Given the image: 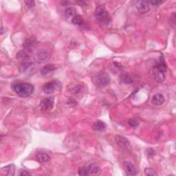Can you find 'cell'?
<instances>
[{"label": "cell", "instance_id": "obj_1", "mask_svg": "<svg viewBox=\"0 0 176 176\" xmlns=\"http://www.w3.org/2000/svg\"><path fill=\"white\" fill-rule=\"evenodd\" d=\"M12 89L18 96L26 98L31 96L34 92V86L27 83H14L12 84Z\"/></svg>", "mask_w": 176, "mask_h": 176}, {"label": "cell", "instance_id": "obj_2", "mask_svg": "<svg viewBox=\"0 0 176 176\" xmlns=\"http://www.w3.org/2000/svg\"><path fill=\"white\" fill-rule=\"evenodd\" d=\"M95 16L100 23L106 26L111 22V17L103 5H100L96 7Z\"/></svg>", "mask_w": 176, "mask_h": 176}, {"label": "cell", "instance_id": "obj_3", "mask_svg": "<svg viewBox=\"0 0 176 176\" xmlns=\"http://www.w3.org/2000/svg\"><path fill=\"white\" fill-rule=\"evenodd\" d=\"M94 82L99 86L105 87L110 83V77L106 72H100L94 77Z\"/></svg>", "mask_w": 176, "mask_h": 176}, {"label": "cell", "instance_id": "obj_4", "mask_svg": "<svg viewBox=\"0 0 176 176\" xmlns=\"http://www.w3.org/2000/svg\"><path fill=\"white\" fill-rule=\"evenodd\" d=\"M55 102V98L53 96L48 97V98L43 99L40 102L39 106L43 111H47L52 109Z\"/></svg>", "mask_w": 176, "mask_h": 176}, {"label": "cell", "instance_id": "obj_5", "mask_svg": "<svg viewBox=\"0 0 176 176\" xmlns=\"http://www.w3.org/2000/svg\"><path fill=\"white\" fill-rule=\"evenodd\" d=\"M116 142L119 147L124 149H131V145L129 140L121 136H116Z\"/></svg>", "mask_w": 176, "mask_h": 176}, {"label": "cell", "instance_id": "obj_6", "mask_svg": "<svg viewBox=\"0 0 176 176\" xmlns=\"http://www.w3.org/2000/svg\"><path fill=\"white\" fill-rule=\"evenodd\" d=\"M37 44V41L35 39H32V38H29L27 39L26 41L23 43V48L25 49V51L27 52H32V50Z\"/></svg>", "mask_w": 176, "mask_h": 176}, {"label": "cell", "instance_id": "obj_7", "mask_svg": "<svg viewBox=\"0 0 176 176\" xmlns=\"http://www.w3.org/2000/svg\"><path fill=\"white\" fill-rule=\"evenodd\" d=\"M58 84L59 83L55 81L45 83V85L43 86V91L46 94L52 93L53 92L56 90V88H57Z\"/></svg>", "mask_w": 176, "mask_h": 176}, {"label": "cell", "instance_id": "obj_8", "mask_svg": "<svg viewBox=\"0 0 176 176\" xmlns=\"http://www.w3.org/2000/svg\"><path fill=\"white\" fill-rule=\"evenodd\" d=\"M124 170L127 173V175H136L138 174V171L136 167L129 162H125L124 163Z\"/></svg>", "mask_w": 176, "mask_h": 176}, {"label": "cell", "instance_id": "obj_9", "mask_svg": "<svg viewBox=\"0 0 176 176\" xmlns=\"http://www.w3.org/2000/svg\"><path fill=\"white\" fill-rule=\"evenodd\" d=\"M136 8L140 13H147L150 9L149 4L147 1H140L138 2L136 4Z\"/></svg>", "mask_w": 176, "mask_h": 176}, {"label": "cell", "instance_id": "obj_10", "mask_svg": "<svg viewBox=\"0 0 176 176\" xmlns=\"http://www.w3.org/2000/svg\"><path fill=\"white\" fill-rule=\"evenodd\" d=\"M151 102L156 106H160L164 103V97L161 94H156L153 96Z\"/></svg>", "mask_w": 176, "mask_h": 176}, {"label": "cell", "instance_id": "obj_11", "mask_svg": "<svg viewBox=\"0 0 176 176\" xmlns=\"http://www.w3.org/2000/svg\"><path fill=\"white\" fill-rule=\"evenodd\" d=\"M36 158L37 159V160L39 162H41V163L49 161L50 159V156L48 155L46 152H45V151H39V152L37 154Z\"/></svg>", "mask_w": 176, "mask_h": 176}, {"label": "cell", "instance_id": "obj_12", "mask_svg": "<svg viewBox=\"0 0 176 176\" xmlns=\"http://www.w3.org/2000/svg\"><path fill=\"white\" fill-rule=\"evenodd\" d=\"M15 167L14 164H9L6 167H4L2 169V172L4 175L8 176H13L15 174Z\"/></svg>", "mask_w": 176, "mask_h": 176}, {"label": "cell", "instance_id": "obj_13", "mask_svg": "<svg viewBox=\"0 0 176 176\" xmlns=\"http://www.w3.org/2000/svg\"><path fill=\"white\" fill-rule=\"evenodd\" d=\"M106 128V124L101 120H97L93 124L92 129L94 131H101Z\"/></svg>", "mask_w": 176, "mask_h": 176}, {"label": "cell", "instance_id": "obj_14", "mask_svg": "<svg viewBox=\"0 0 176 176\" xmlns=\"http://www.w3.org/2000/svg\"><path fill=\"white\" fill-rule=\"evenodd\" d=\"M50 57V54L45 50H41L37 54L38 60L40 61H45Z\"/></svg>", "mask_w": 176, "mask_h": 176}, {"label": "cell", "instance_id": "obj_15", "mask_svg": "<svg viewBox=\"0 0 176 176\" xmlns=\"http://www.w3.org/2000/svg\"><path fill=\"white\" fill-rule=\"evenodd\" d=\"M90 174H98L100 172V167L97 164H91L88 167Z\"/></svg>", "mask_w": 176, "mask_h": 176}, {"label": "cell", "instance_id": "obj_16", "mask_svg": "<svg viewBox=\"0 0 176 176\" xmlns=\"http://www.w3.org/2000/svg\"><path fill=\"white\" fill-rule=\"evenodd\" d=\"M55 67L54 65H52V64H50V65H47V66H45L44 67H43V69L41 70V74L42 75H48V74H49L51 72H52L54 70H55Z\"/></svg>", "mask_w": 176, "mask_h": 176}, {"label": "cell", "instance_id": "obj_17", "mask_svg": "<svg viewBox=\"0 0 176 176\" xmlns=\"http://www.w3.org/2000/svg\"><path fill=\"white\" fill-rule=\"evenodd\" d=\"M65 15L67 18L73 17L76 15V9L74 7H68L65 10Z\"/></svg>", "mask_w": 176, "mask_h": 176}, {"label": "cell", "instance_id": "obj_18", "mask_svg": "<svg viewBox=\"0 0 176 176\" xmlns=\"http://www.w3.org/2000/svg\"><path fill=\"white\" fill-rule=\"evenodd\" d=\"M72 22L74 24H75V25L81 26V25H83V20L80 15H76L72 17Z\"/></svg>", "mask_w": 176, "mask_h": 176}, {"label": "cell", "instance_id": "obj_19", "mask_svg": "<svg viewBox=\"0 0 176 176\" xmlns=\"http://www.w3.org/2000/svg\"><path fill=\"white\" fill-rule=\"evenodd\" d=\"M121 78H122V80H121L122 82L125 84H131L132 83V82H133L132 78L130 77L128 74H123V76H122Z\"/></svg>", "mask_w": 176, "mask_h": 176}, {"label": "cell", "instance_id": "obj_20", "mask_svg": "<svg viewBox=\"0 0 176 176\" xmlns=\"http://www.w3.org/2000/svg\"><path fill=\"white\" fill-rule=\"evenodd\" d=\"M78 174H79L80 175H90V173H89V171H88V167H81L79 170H78Z\"/></svg>", "mask_w": 176, "mask_h": 176}, {"label": "cell", "instance_id": "obj_21", "mask_svg": "<svg viewBox=\"0 0 176 176\" xmlns=\"http://www.w3.org/2000/svg\"><path fill=\"white\" fill-rule=\"evenodd\" d=\"M145 173L147 175H151V176L158 175V173H157L155 171L153 170L152 169H150V168H147V169H145Z\"/></svg>", "mask_w": 176, "mask_h": 176}, {"label": "cell", "instance_id": "obj_22", "mask_svg": "<svg viewBox=\"0 0 176 176\" xmlns=\"http://www.w3.org/2000/svg\"><path fill=\"white\" fill-rule=\"evenodd\" d=\"M129 125L131 127H133V128H136L138 125V121H136V120H134V119H131V120H129Z\"/></svg>", "mask_w": 176, "mask_h": 176}, {"label": "cell", "instance_id": "obj_23", "mask_svg": "<svg viewBox=\"0 0 176 176\" xmlns=\"http://www.w3.org/2000/svg\"><path fill=\"white\" fill-rule=\"evenodd\" d=\"M25 4L27 6V7L28 8V9H32L34 6L35 5V2L34 1H26L25 2Z\"/></svg>", "mask_w": 176, "mask_h": 176}, {"label": "cell", "instance_id": "obj_24", "mask_svg": "<svg viewBox=\"0 0 176 176\" xmlns=\"http://www.w3.org/2000/svg\"><path fill=\"white\" fill-rule=\"evenodd\" d=\"M148 2V3L149 4H152V5H154V6H158V5H160L162 3H164V1H156V0H155V1H147Z\"/></svg>", "mask_w": 176, "mask_h": 176}, {"label": "cell", "instance_id": "obj_25", "mask_svg": "<svg viewBox=\"0 0 176 176\" xmlns=\"http://www.w3.org/2000/svg\"><path fill=\"white\" fill-rule=\"evenodd\" d=\"M20 175H22V176H23V175H31V173H28V171H26L23 170V171H21V173H20Z\"/></svg>", "mask_w": 176, "mask_h": 176}]
</instances>
